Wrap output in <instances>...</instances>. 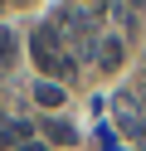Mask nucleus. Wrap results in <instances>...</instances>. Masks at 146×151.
Returning a JSON list of instances; mask_svg holds the SVG:
<instances>
[{
    "instance_id": "6e6552de",
    "label": "nucleus",
    "mask_w": 146,
    "mask_h": 151,
    "mask_svg": "<svg viewBox=\"0 0 146 151\" xmlns=\"http://www.w3.org/2000/svg\"><path fill=\"white\" fill-rule=\"evenodd\" d=\"M0 151H5V132H0Z\"/></svg>"
},
{
    "instance_id": "7ed1b4c3",
    "label": "nucleus",
    "mask_w": 146,
    "mask_h": 151,
    "mask_svg": "<svg viewBox=\"0 0 146 151\" xmlns=\"http://www.w3.org/2000/svg\"><path fill=\"white\" fill-rule=\"evenodd\" d=\"M97 63H102V68H117V63H122V39H102L97 44Z\"/></svg>"
},
{
    "instance_id": "f257e3e1",
    "label": "nucleus",
    "mask_w": 146,
    "mask_h": 151,
    "mask_svg": "<svg viewBox=\"0 0 146 151\" xmlns=\"http://www.w3.org/2000/svg\"><path fill=\"white\" fill-rule=\"evenodd\" d=\"M54 44H58V29H54V24H44V29H39L34 39H29V49H34L39 68H49V73H68L73 63H68V54H58Z\"/></svg>"
},
{
    "instance_id": "1a4fd4ad",
    "label": "nucleus",
    "mask_w": 146,
    "mask_h": 151,
    "mask_svg": "<svg viewBox=\"0 0 146 151\" xmlns=\"http://www.w3.org/2000/svg\"><path fill=\"white\" fill-rule=\"evenodd\" d=\"M136 146H141V151H146V137H141V141H136Z\"/></svg>"
},
{
    "instance_id": "39448f33",
    "label": "nucleus",
    "mask_w": 146,
    "mask_h": 151,
    "mask_svg": "<svg viewBox=\"0 0 146 151\" xmlns=\"http://www.w3.org/2000/svg\"><path fill=\"white\" fill-rule=\"evenodd\" d=\"M10 59H15V34L0 24V63H10Z\"/></svg>"
},
{
    "instance_id": "0eeeda50",
    "label": "nucleus",
    "mask_w": 146,
    "mask_h": 151,
    "mask_svg": "<svg viewBox=\"0 0 146 151\" xmlns=\"http://www.w3.org/2000/svg\"><path fill=\"white\" fill-rule=\"evenodd\" d=\"M19 151H44V146H34V141H29V146H19Z\"/></svg>"
},
{
    "instance_id": "423d86ee",
    "label": "nucleus",
    "mask_w": 146,
    "mask_h": 151,
    "mask_svg": "<svg viewBox=\"0 0 146 151\" xmlns=\"http://www.w3.org/2000/svg\"><path fill=\"white\" fill-rule=\"evenodd\" d=\"M44 132H49V137H54V141H73V127H63V122H49Z\"/></svg>"
},
{
    "instance_id": "f03ea898",
    "label": "nucleus",
    "mask_w": 146,
    "mask_h": 151,
    "mask_svg": "<svg viewBox=\"0 0 146 151\" xmlns=\"http://www.w3.org/2000/svg\"><path fill=\"white\" fill-rule=\"evenodd\" d=\"M112 112H117V122H122V132H127L132 141L146 137V117H141V107H136L132 93H117V98H112Z\"/></svg>"
},
{
    "instance_id": "20e7f679",
    "label": "nucleus",
    "mask_w": 146,
    "mask_h": 151,
    "mask_svg": "<svg viewBox=\"0 0 146 151\" xmlns=\"http://www.w3.org/2000/svg\"><path fill=\"white\" fill-rule=\"evenodd\" d=\"M34 98L44 102V107H58V102H63V93H58L54 83H39V88H34Z\"/></svg>"
}]
</instances>
